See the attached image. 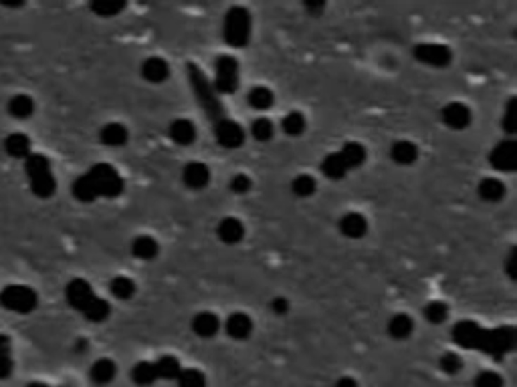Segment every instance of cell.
Wrapping results in <instances>:
<instances>
[{"label": "cell", "instance_id": "1", "mask_svg": "<svg viewBox=\"0 0 517 387\" xmlns=\"http://www.w3.org/2000/svg\"><path fill=\"white\" fill-rule=\"evenodd\" d=\"M453 339L465 349H479L499 359L516 349L517 335L513 327L481 329L473 321H461L453 329Z\"/></svg>", "mask_w": 517, "mask_h": 387}, {"label": "cell", "instance_id": "2", "mask_svg": "<svg viewBox=\"0 0 517 387\" xmlns=\"http://www.w3.org/2000/svg\"><path fill=\"white\" fill-rule=\"evenodd\" d=\"M188 79H190V87H192V93H194L197 101L204 109L206 118L213 121V125L225 120L227 118V111H225V107L220 103V97L216 95V91L213 89V85L206 79V75L202 73L194 63L188 65Z\"/></svg>", "mask_w": 517, "mask_h": 387}, {"label": "cell", "instance_id": "3", "mask_svg": "<svg viewBox=\"0 0 517 387\" xmlns=\"http://www.w3.org/2000/svg\"><path fill=\"white\" fill-rule=\"evenodd\" d=\"M25 170L29 176L32 194L37 198H51L57 190V182L51 170V162L46 160L43 153H31L25 160Z\"/></svg>", "mask_w": 517, "mask_h": 387}, {"label": "cell", "instance_id": "4", "mask_svg": "<svg viewBox=\"0 0 517 387\" xmlns=\"http://www.w3.org/2000/svg\"><path fill=\"white\" fill-rule=\"evenodd\" d=\"M223 37L235 49H244L251 41V13L244 6H230L225 15Z\"/></svg>", "mask_w": 517, "mask_h": 387}, {"label": "cell", "instance_id": "5", "mask_svg": "<svg viewBox=\"0 0 517 387\" xmlns=\"http://www.w3.org/2000/svg\"><path fill=\"white\" fill-rule=\"evenodd\" d=\"M0 305L6 311H13L18 315L32 313L39 305V297L31 286L25 284H11L0 291Z\"/></svg>", "mask_w": 517, "mask_h": 387}, {"label": "cell", "instance_id": "6", "mask_svg": "<svg viewBox=\"0 0 517 387\" xmlns=\"http://www.w3.org/2000/svg\"><path fill=\"white\" fill-rule=\"evenodd\" d=\"M87 176L92 178L93 186L97 190V196L104 198H118L123 192V178L120 172L109 164H95L87 172Z\"/></svg>", "mask_w": 517, "mask_h": 387}, {"label": "cell", "instance_id": "7", "mask_svg": "<svg viewBox=\"0 0 517 387\" xmlns=\"http://www.w3.org/2000/svg\"><path fill=\"white\" fill-rule=\"evenodd\" d=\"M213 89L216 95H232L239 89V61L232 55H220L214 63Z\"/></svg>", "mask_w": 517, "mask_h": 387}, {"label": "cell", "instance_id": "8", "mask_svg": "<svg viewBox=\"0 0 517 387\" xmlns=\"http://www.w3.org/2000/svg\"><path fill=\"white\" fill-rule=\"evenodd\" d=\"M414 59L425 63L428 67L444 69L453 61V53L449 46L439 45V43H423V45L414 46Z\"/></svg>", "mask_w": 517, "mask_h": 387}, {"label": "cell", "instance_id": "9", "mask_svg": "<svg viewBox=\"0 0 517 387\" xmlns=\"http://www.w3.org/2000/svg\"><path fill=\"white\" fill-rule=\"evenodd\" d=\"M489 164L497 172H513L517 167V144L513 139H503L489 153Z\"/></svg>", "mask_w": 517, "mask_h": 387}, {"label": "cell", "instance_id": "10", "mask_svg": "<svg viewBox=\"0 0 517 387\" xmlns=\"http://www.w3.org/2000/svg\"><path fill=\"white\" fill-rule=\"evenodd\" d=\"M214 137L218 146L227 149H237L244 144V129L230 118H225L223 121L214 123Z\"/></svg>", "mask_w": 517, "mask_h": 387}, {"label": "cell", "instance_id": "11", "mask_svg": "<svg viewBox=\"0 0 517 387\" xmlns=\"http://www.w3.org/2000/svg\"><path fill=\"white\" fill-rule=\"evenodd\" d=\"M441 120L449 129H456V132L467 129V127L471 125L473 120L471 109H469L465 103L451 101V103H447L441 109Z\"/></svg>", "mask_w": 517, "mask_h": 387}, {"label": "cell", "instance_id": "12", "mask_svg": "<svg viewBox=\"0 0 517 387\" xmlns=\"http://www.w3.org/2000/svg\"><path fill=\"white\" fill-rule=\"evenodd\" d=\"M65 297H67V303L75 309V311H85L89 307L93 298H95V293H93L92 284L83 279H73L71 283L65 286Z\"/></svg>", "mask_w": 517, "mask_h": 387}, {"label": "cell", "instance_id": "13", "mask_svg": "<svg viewBox=\"0 0 517 387\" xmlns=\"http://www.w3.org/2000/svg\"><path fill=\"white\" fill-rule=\"evenodd\" d=\"M182 182L190 190H204L211 184V167L204 162H188L182 170Z\"/></svg>", "mask_w": 517, "mask_h": 387}, {"label": "cell", "instance_id": "14", "mask_svg": "<svg viewBox=\"0 0 517 387\" xmlns=\"http://www.w3.org/2000/svg\"><path fill=\"white\" fill-rule=\"evenodd\" d=\"M340 230L346 239L360 240L368 234V220L364 214L360 212H348L342 220H340Z\"/></svg>", "mask_w": 517, "mask_h": 387}, {"label": "cell", "instance_id": "15", "mask_svg": "<svg viewBox=\"0 0 517 387\" xmlns=\"http://www.w3.org/2000/svg\"><path fill=\"white\" fill-rule=\"evenodd\" d=\"M227 329V335L230 339H237V341H244L251 337L253 333V319L247 313H232L225 323Z\"/></svg>", "mask_w": 517, "mask_h": 387}, {"label": "cell", "instance_id": "16", "mask_svg": "<svg viewBox=\"0 0 517 387\" xmlns=\"http://www.w3.org/2000/svg\"><path fill=\"white\" fill-rule=\"evenodd\" d=\"M216 236L220 239V242L225 244H237L241 242L244 236V226L239 218L235 216H227L223 218L218 226H216Z\"/></svg>", "mask_w": 517, "mask_h": 387}, {"label": "cell", "instance_id": "17", "mask_svg": "<svg viewBox=\"0 0 517 387\" xmlns=\"http://www.w3.org/2000/svg\"><path fill=\"white\" fill-rule=\"evenodd\" d=\"M168 134H170V139L174 144H178V146H190L197 139V127H194V123L190 120L180 118V120H174L170 123Z\"/></svg>", "mask_w": 517, "mask_h": 387}, {"label": "cell", "instance_id": "18", "mask_svg": "<svg viewBox=\"0 0 517 387\" xmlns=\"http://www.w3.org/2000/svg\"><path fill=\"white\" fill-rule=\"evenodd\" d=\"M142 77L146 81L154 83V85L164 83L170 77V65L164 59H160V57H150V59L142 63Z\"/></svg>", "mask_w": 517, "mask_h": 387}, {"label": "cell", "instance_id": "19", "mask_svg": "<svg viewBox=\"0 0 517 387\" xmlns=\"http://www.w3.org/2000/svg\"><path fill=\"white\" fill-rule=\"evenodd\" d=\"M192 331L202 339H213L220 331V319L211 311H202L192 319Z\"/></svg>", "mask_w": 517, "mask_h": 387}, {"label": "cell", "instance_id": "20", "mask_svg": "<svg viewBox=\"0 0 517 387\" xmlns=\"http://www.w3.org/2000/svg\"><path fill=\"white\" fill-rule=\"evenodd\" d=\"M127 129H125V125L123 123H107L101 127V132H99V139H101V144L107 146V148H122L127 144Z\"/></svg>", "mask_w": 517, "mask_h": 387}, {"label": "cell", "instance_id": "21", "mask_svg": "<svg viewBox=\"0 0 517 387\" xmlns=\"http://www.w3.org/2000/svg\"><path fill=\"white\" fill-rule=\"evenodd\" d=\"M4 151L16 158V160H27L31 156V139L25 134H11L4 139Z\"/></svg>", "mask_w": 517, "mask_h": 387}, {"label": "cell", "instance_id": "22", "mask_svg": "<svg viewBox=\"0 0 517 387\" xmlns=\"http://www.w3.org/2000/svg\"><path fill=\"white\" fill-rule=\"evenodd\" d=\"M92 381L97 386H107L116 379L118 375V365L111 359H97L92 365Z\"/></svg>", "mask_w": 517, "mask_h": 387}, {"label": "cell", "instance_id": "23", "mask_svg": "<svg viewBox=\"0 0 517 387\" xmlns=\"http://www.w3.org/2000/svg\"><path fill=\"white\" fill-rule=\"evenodd\" d=\"M390 158L398 165H412L418 160V148L412 141H406V139L396 141L390 148Z\"/></svg>", "mask_w": 517, "mask_h": 387}, {"label": "cell", "instance_id": "24", "mask_svg": "<svg viewBox=\"0 0 517 387\" xmlns=\"http://www.w3.org/2000/svg\"><path fill=\"white\" fill-rule=\"evenodd\" d=\"M321 172H323V176L330 179H344L348 176V167L344 164V160H342V156H340V151H334V153H328L323 160H321Z\"/></svg>", "mask_w": 517, "mask_h": 387}, {"label": "cell", "instance_id": "25", "mask_svg": "<svg viewBox=\"0 0 517 387\" xmlns=\"http://www.w3.org/2000/svg\"><path fill=\"white\" fill-rule=\"evenodd\" d=\"M505 184H503L502 179L497 178H483L479 182V198L481 200H485V202H491V204H495V202H502L503 198H505Z\"/></svg>", "mask_w": 517, "mask_h": 387}, {"label": "cell", "instance_id": "26", "mask_svg": "<svg viewBox=\"0 0 517 387\" xmlns=\"http://www.w3.org/2000/svg\"><path fill=\"white\" fill-rule=\"evenodd\" d=\"M412 331H414V321H412V317H409V315L398 313L388 321V333H390V337L396 339V341L409 339L412 335Z\"/></svg>", "mask_w": 517, "mask_h": 387}, {"label": "cell", "instance_id": "27", "mask_svg": "<svg viewBox=\"0 0 517 387\" xmlns=\"http://www.w3.org/2000/svg\"><path fill=\"white\" fill-rule=\"evenodd\" d=\"M247 101H249V105H251L255 111H267V109H271V107H273L275 95H273V91L269 89V87L257 85V87H253V89L249 91Z\"/></svg>", "mask_w": 517, "mask_h": 387}, {"label": "cell", "instance_id": "28", "mask_svg": "<svg viewBox=\"0 0 517 387\" xmlns=\"http://www.w3.org/2000/svg\"><path fill=\"white\" fill-rule=\"evenodd\" d=\"M154 367H156L158 379H168V381L176 379L180 375V372H182L180 361L174 357V355H162L160 359H156L154 361Z\"/></svg>", "mask_w": 517, "mask_h": 387}, {"label": "cell", "instance_id": "29", "mask_svg": "<svg viewBox=\"0 0 517 387\" xmlns=\"http://www.w3.org/2000/svg\"><path fill=\"white\" fill-rule=\"evenodd\" d=\"M160 253V246H158V242L156 239L152 236H137L134 242H132V254L139 258V260H152L156 258Z\"/></svg>", "mask_w": 517, "mask_h": 387}, {"label": "cell", "instance_id": "30", "mask_svg": "<svg viewBox=\"0 0 517 387\" xmlns=\"http://www.w3.org/2000/svg\"><path fill=\"white\" fill-rule=\"evenodd\" d=\"M340 156H342V160H344V164H346L348 170H356V167H360L366 162V148L358 141H348L342 148Z\"/></svg>", "mask_w": 517, "mask_h": 387}, {"label": "cell", "instance_id": "31", "mask_svg": "<svg viewBox=\"0 0 517 387\" xmlns=\"http://www.w3.org/2000/svg\"><path fill=\"white\" fill-rule=\"evenodd\" d=\"M8 113L15 120H29L32 113H35V101H32L29 95H15L8 101Z\"/></svg>", "mask_w": 517, "mask_h": 387}, {"label": "cell", "instance_id": "32", "mask_svg": "<svg viewBox=\"0 0 517 387\" xmlns=\"http://www.w3.org/2000/svg\"><path fill=\"white\" fill-rule=\"evenodd\" d=\"M71 192H73V196H75L79 202H85V204H89L93 200H97V190H95L92 178H89L87 174L79 176V178L73 182Z\"/></svg>", "mask_w": 517, "mask_h": 387}, {"label": "cell", "instance_id": "33", "mask_svg": "<svg viewBox=\"0 0 517 387\" xmlns=\"http://www.w3.org/2000/svg\"><path fill=\"white\" fill-rule=\"evenodd\" d=\"M132 379L139 387H150L152 383H156L158 381V375H156L154 363H150V361H139V363H136L134 369H132Z\"/></svg>", "mask_w": 517, "mask_h": 387}, {"label": "cell", "instance_id": "34", "mask_svg": "<svg viewBox=\"0 0 517 387\" xmlns=\"http://www.w3.org/2000/svg\"><path fill=\"white\" fill-rule=\"evenodd\" d=\"M305 127H307V121H305L304 113H299V111H289V113L283 118V121H281V129H283V134L291 135V137H297V135L304 134Z\"/></svg>", "mask_w": 517, "mask_h": 387}, {"label": "cell", "instance_id": "35", "mask_svg": "<svg viewBox=\"0 0 517 387\" xmlns=\"http://www.w3.org/2000/svg\"><path fill=\"white\" fill-rule=\"evenodd\" d=\"M109 313H111L109 303H107L106 298H99V297L93 298L92 303H89V307L83 311L85 319H87V321H92V323H104L107 317H109Z\"/></svg>", "mask_w": 517, "mask_h": 387}, {"label": "cell", "instance_id": "36", "mask_svg": "<svg viewBox=\"0 0 517 387\" xmlns=\"http://www.w3.org/2000/svg\"><path fill=\"white\" fill-rule=\"evenodd\" d=\"M109 291H111V295L116 298L127 300V298H132L136 295V283L132 279H127V277H116L109 283Z\"/></svg>", "mask_w": 517, "mask_h": 387}, {"label": "cell", "instance_id": "37", "mask_svg": "<svg viewBox=\"0 0 517 387\" xmlns=\"http://www.w3.org/2000/svg\"><path fill=\"white\" fill-rule=\"evenodd\" d=\"M93 13L97 16H104V18H109V16H118L125 8V2H118V0H97V2H92Z\"/></svg>", "mask_w": 517, "mask_h": 387}, {"label": "cell", "instance_id": "38", "mask_svg": "<svg viewBox=\"0 0 517 387\" xmlns=\"http://www.w3.org/2000/svg\"><path fill=\"white\" fill-rule=\"evenodd\" d=\"M251 135H253V139H257V141H269V139H273L275 135L273 121L267 120V118H257V120L251 123Z\"/></svg>", "mask_w": 517, "mask_h": 387}, {"label": "cell", "instance_id": "39", "mask_svg": "<svg viewBox=\"0 0 517 387\" xmlns=\"http://www.w3.org/2000/svg\"><path fill=\"white\" fill-rule=\"evenodd\" d=\"M291 190H293V194H295L297 198H309V196H313V194H316V190H318V184H316V179L311 178V176L301 174V176H297V178L293 179Z\"/></svg>", "mask_w": 517, "mask_h": 387}, {"label": "cell", "instance_id": "40", "mask_svg": "<svg viewBox=\"0 0 517 387\" xmlns=\"http://www.w3.org/2000/svg\"><path fill=\"white\" fill-rule=\"evenodd\" d=\"M425 317L426 321L432 323V325H442L447 321V317H449V307L442 300H432V303L426 305Z\"/></svg>", "mask_w": 517, "mask_h": 387}, {"label": "cell", "instance_id": "41", "mask_svg": "<svg viewBox=\"0 0 517 387\" xmlns=\"http://www.w3.org/2000/svg\"><path fill=\"white\" fill-rule=\"evenodd\" d=\"M176 381L178 387H206V375L200 369H182Z\"/></svg>", "mask_w": 517, "mask_h": 387}, {"label": "cell", "instance_id": "42", "mask_svg": "<svg viewBox=\"0 0 517 387\" xmlns=\"http://www.w3.org/2000/svg\"><path fill=\"white\" fill-rule=\"evenodd\" d=\"M516 107H517V99L516 97H511L507 105H505V115H503V129L507 132L509 135L516 134Z\"/></svg>", "mask_w": 517, "mask_h": 387}, {"label": "cell", "instance_id": "43", "mask_svg": "<svg viewBox=\"0 0 517 387\" xmlns=\"http://www.w3.org/2000/svg\"><path fill=\"white\" fill-rule=\"evenodd\" d=\"M441 369L449 375H456V373L463 369V359L459 357L456 353H444L441 357Z\"/></svg>", "mask_w": 517, "mask_h": 387}, {"label": "cell", "instance_id": "44", "mask_svg": "<svg viewBox=\"0 0 517 387\" xmlns=\"http://www.w3.org/2000/svg\"><path fill=\"white\" fill-rule=\"evenodd\" d=\"M475 387H503V377L495 372H481L475 377Z\"/></svg>", "mask_w": 517, "mask_h": 387}, {"label": "cell", "instance_id": "45", "mask_svg": "<svg viewBox=\"0 0 517 387\" xmlns=\"http://www.w3.org/2000/svg\"><path fill=\"white\" fill-rule=\"evenodd\" d=\"M251 188H253V182H251L249 176H244V174H237V176H232V179H230V190L235 194H239V196L247 194Z\"/></svg>", "mask_w": 517, "mask_h": 387}, {"label": "cell", "instance_id": "46", "mask_svg": "<svg viewBox=\"0 0 517 387\" xmlns=\"http://www.w3.org/2000/svg\"><path fill=\"white\" fill-rule=\"evenodd\" d=\"M289 300L285 297H277L271 300V311H273L275 315H287L289 313Z\"/></svg>", "mask_w": 517, "mask_h": 387}, {"label": "cell", "instance_id": "47", "mask_svg": "<svg viewBox=\"0 0 517 387\" xmlns=\"http://www.w3.org/2000/svg\"><path fill=\"white\" fill-rule=\"evenodd\" d=\"M13 373V357L11 355H0V379L11 377Z\"/></svg>", "mask_w": 517, "mask_h": 387}, {"label": "cell", "instance_id": "48", "mask_svg": "<svg viewBox=\"0 0 517 387\" xmlns=\"http://www.w3.org/2000/svg\"><path fill=\"white\" fill-rule=\"evenodd\" d=\"M304 6H305V11H307V13H311L313 16H318L320 13L325 11V2H305Z\"/></svg>", "mask_w": 517, "mask_h": 387}, {"label": "cell", "instance_id": "49", "mask_svg": "<svg viewBox=\"0 0 517 387\" xmlns=\"http://www.w3.org/2000/svg\"><path fill=\"white\" fill-rule=\"evenodd\" d=\"M516 248L509 253V256H507V274H509V279H516Z\"/></svg>", "mask_w": 517, "mask_h": 387}, {"label": "cell", "instance_id": "50", "mask_svg": "<svg viewBox=\"0 0 517 387\" xmlns=\"http://www.w3.org/2000/svg\"><path fill=\"white\" fill-rule=\"evenodd\" d=\"M11 349H13L11 339L6 335H0V355H11Z\"/></svg>", "mask_w": 517, "mask_h": 387}, {"label": "cell", "instance_id": "51", "mask_svg": "<svg viewBox=\"0 0 517 387\" xmlns=\"http://www.w3.org/2000/svg\"><path fill=\"white\" fill-rule=\"evenodd\" d=\"M335 387H358V381L354 377H340L335 381Z\"/></svg>", "mask_w": 517, "mask_h": 387}, {"label": "cell", "instance_id": "52", "mask_svg": "<svg viewBox=\"0 0 517 387\" xmlns=\"http://www.w3.org/2000/svg\"><path fill=\"white\" fill-rule=\"evenodd\" d=\"M85 349H87V341L85 339H79L75 345V351H85Z\"/></svg>", "mask_w": 517, "mask_h": 387}, {"label": "cell", "instance_id": "53", "mask_svg": "<svg viewBox=\"0 0 517 387\" xmlns=\"http://www.w3.org/2000/svg\"><path fill=\"white\" fill-rule=\"evenodd\" d=\"M27 387H46L45 383H31V386H27Z\"/></svg>", "mask_w": 517, "mask_h": 387}]
</instances>
